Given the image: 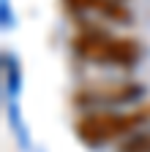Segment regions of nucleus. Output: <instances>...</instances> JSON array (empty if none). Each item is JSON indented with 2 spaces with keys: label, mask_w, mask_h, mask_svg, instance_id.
I'll return each mask as SVG.
<instances>
[{
  "label": "nucleus",
  "mask_w": 150,
  "mask_h": 152,
  "mask_svg": "<svg viewBox=\"0 0 150 152\" xmlns=\"http://www.w3.org/2000/svg\"><path fill=\"white\" fill-rule=\"evenodd\" d=\"M74 52L87 63L109 68H134L142 57V49L134 38L112 35L98 27H82L74 35Z\"/></svg>",
  "instance_id": "f257e3e1"
},
{
  "label": "nucleus",
  "mask_w": 150,
  "mask_h": 152,
  "mask_svg": "<svg viewBox=\"0 0 150 152\" xmlns=\"http://www.w3.org/2000/svg\"><path fill=\"white\" fill-rule=\"evenodd\" d=\"M150 122V106L142 109H101V111H87L77 122V136L87 147H101L106 141H115L120 136H131L134 130Z\"/></svg>",
  "instance_id": "f03ea898"
},
{
  "label": "nucleus",
  "mask_w": 150,
  "mask_h": 152,
  "mask_svg": "<svg viewBox=\"0 0 150 152\" xmlns=\"http://www.w3.org/2000/svg\"><path fill=\"white\" fill-rule=\"evenodd\" d=\"M142 95V87L134 82H104V84H85L74 101L82 109L90 111H101V109H115V106H126L134 103Z\"/></svg>",
  "instance_id": "7ed1b4c3"
},
{
  "label": "nucleus",
  "mask_w": 150,
  "mask_h": 152,
  "mask_svg": "<svg viewBox=\"0 0 150 152\" xmlns=\"http://www.w3.org/2000/svg\"><path fill=\"white\" fill-rule=\"evenodd\" d=\"M66 6L74 11H87V14H98L115 22H128L131 14L126 8V0H66Z\"/></svg>",
  "instance_id": "20e7f679"
},
{
  "label": "nucleus",
  "mask_w": 150,
  "mask_h": 152,
  "mask_svg": "<svg viewBox=\"0 0 150 152\" xmlns=\"http://www.w3.org/2000/svg\"><path fill=\"white\" fill-rule=\"evenodd\" d=\"M117 152H150V130H142V133L128 136L126 144H123Z\"/></svg>",
  "instance_id": "39448f33"
}]
</instances>
